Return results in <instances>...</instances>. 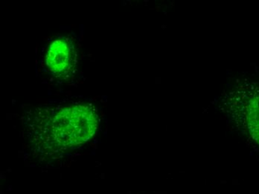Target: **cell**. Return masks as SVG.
Wrapping results in <instances>:
<instances>
[{"mask_svg": "<svg viewBox=\"0 0 259 194\" xmlns=\"http://www.w3.org/2000/svg\"><path fill=\"white\" fill-rule=\"evenodd\" d=\"M98 116L89 105H75L61 110L54 117L51 138L62 149L83 144L96 133Z\"/></svg>", "mask_w": 259, "mask_h": 194, "instance_id": "6da1fadb", "label": "cell"}, {"mask_svg": "<svg viewBox=\"0 0 259 194\" xmlns=\"http://www.w3.org/2000/svg\"><path fill=\"white\" fill-rule=\"evenodd\" d=\"M46 63L57 78H68L76 67L77 54L73 43L65 37L54 41L47 50Z\"/></svg>", "mask_w": 259, "mask_h": 194, "instance_id": "7a4b0ae2", "label": "cell"}, {"mask_svg": "<svg viewBox=\"0 0 259 194\" xmlns=\"http://www.w3.org/2000/svg\"><path fill=\"white\" fill-rule=\"evenodd\" d=\"M243 102L245 125L252 140L259 145V92L246 93Z\"/></svg>", "mask_w": 259, "mask_h": 194, "instance_id": "3957f363", "label": "cell"}]
</instances>
